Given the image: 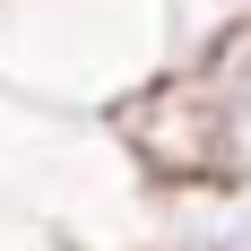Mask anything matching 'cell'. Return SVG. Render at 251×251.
Here are the masks:
<instances>
[{"mask_svg":"<svg viewBox=\"0 0 251 251\" xmlns=\"http://www.w3.org/2000/svg\"><path fill=\"white\" fill-rule=\"evenodd\" d=\"M217 18H251V0H217Z\"/></svg>","mask_w":251,"mask_h":251,"instance_id":"3","label":"cell"},{"mask_svg":"<svg viewBox=\"0 0 251 251\" xmlns=\"http://www.w3.org/2000/svg\"><path fill=\"white\" fill-rule=\"evenodd\" d=\"M113 130L156 191L251 182V18H217L208 44L156 61L122 96Z\"/></svg>","mask_w":251,"mask_h":251,"instance_id":"1","label":"cell"},{"mask_svg":"<svg viewBox=\"0 0 251 251\" xmlns=\"http://www.w3.org/2000/svg\"><path fill=\"white\" fill-rule=\"evenodd\" d=\"M139 251H251V182L165 191V217L139 234Z\"/></svg>","mask_w":251,"mask_h":251,"instance_id":"2","label":"cell"}]
</instances>
